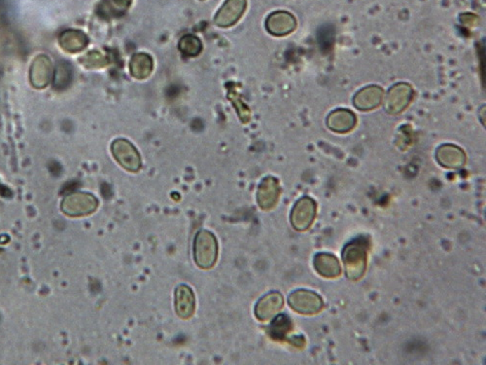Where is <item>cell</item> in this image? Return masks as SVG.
Wrapping results in <instances>:
<instances>
[{"instance_id":"cell-1","label":"cell","mask_w":486,"mask_h":365,"mask_svg":"<svg viewBox=\"0 0 486 365\" xmlns=\"http://www.w3.org/2000/svg\"><path fill=\"white\" fill-rule=\"evenodd\" d=\"M369 242L358 238L348 243L343 250V261L346 277L350 281H359L366 273Z\"/></svg>"},{"instance_id":"cell-2","label":"cell","mask_w":486,"mask_h":365,"mask_svg":"<svg viewBox=\"0 0 486 365\" xmlns=\"http://www.w3.org/2000/svg\"><path fill=\"white\" fill-rule=\"evenodd\" d=\"M218 257V243L211 232L202 230L194 242V260L199 268L214 267Z\"/></svg>"},{"instance_id":"cell-3","label":"cell","mask_w":486,"mask_h":365,"mask_svg":"<svg viewBox=\"0 0 486 365\" xmlns=\"http://www.w3.org/2000/svg\"><path fill=\"white\" fill-rule=\"evenodd\" d=\"M97 198L90 193L75 192L63 198L60 209L63 214L72 217H85L98 209Z\"/></svg>"},{"instance_id":"cell-4","label":"cell","mask_w":486,"mask_h":365,"mask_svg":"<svg viewBox=\"0 0 486 365\" xmlns=\"http://www.w3.org/2000/svg\"><path fill=\"white\" fill-rule=\"evenodd\" d=\"M111 151L116 161L126 171L136 172L140 169V154L130 141L124 139H116L111 146Z\"/></svg>"},{"instance_id":"cell-5","label":"cell","mask_w":486,"mask_h":365,"mask_svg":"<svg viewBox=\"0 0 486 365\" xmlns=\"http://www.w3.org/2000/svg\"><path fill=\"white\" fill-rule=\"evenodd\" d=\"M288 302L294 311L303 315H315L324 307L322 298L318 294L306 290L294 291L290 294Z\"/></svg>"},{"instance_id":"cell-6","label":"cell","mask_w":486,"mask_h":365,"mask_svg":"<svg viewBox=\"0 0 486 365\" xmlns=\"http://www.w3.org/2000/svg\"><path fill=\"white\" fill-rule=\"evenodd\" d=\"M316 215V203L303 197L296 203L291 212V223L298 231H306L313 225Z\"/></svg>"},{"instance_id":"cell-7","label":"cell","mask_w":486,"mask_h":365,"mask_svg":"<svg viewBox=\"0 0 486 365\" xmlns=\"http://www.w3.org/2000/svg\"><path fill=\"white\" fill-rule=\"evenodd\" d=\"M53 73L54 70L50 58L46 55L37 56L30 65V82L37 89L47 87L52 80Z\"/></svg>"},{"instance_id":"cell-8","label":"cell","mask_w":486,"mask_h":365,"mask_svg":"<svg viewBox=\"0 0 486 365\" xmlns=\"http://www.w3.org/2000/svg\"><path fill=\"white\" fill-rule=\"evenodd\" d=\"M247 6V0H227L215 16V24L220 27H232L239 21Z\"/></svg>"},{"instance_id":"cell-9","label":"cell","mask_w":486,"mask_h":365,"mask_svg":"<svg viewBox=\"0 0 486 365\" xmlns=\"http://www.w3.org/2000/svg\"><path fill=\"white\" fill-rule=\"evenodd\" d=\"M280 195V184H278L277 179H273V177H267L261 182L259 189H258V204L262 210H272L277 205Z\"/></svg>"},{"instance_id":"cell-10","label":"cell","mask_w":486,"mask_h":365,"mask_svg":"<svg viewBox=\"0 0 486 365\" xmlns=\"http://www.w3.org/2000/svg\"><path fill=\"white\" fill-rule=\"evenodd\" d=\"M283 297L280 293H268L261 298L255 307V315L260 321H268L282 309Z\"/></svg>"},{"instance_id":"cell-11","label":"cell","mask_w":486,"mask_h":365,"mask_svg":"<svg viewBox=\"0 0 486 365\" xmlns=\"http://www.w3.org/2000/svg\"><path fill=\"white\" fill-rule=\"evenodd\" d=\"M196 299L193 290L187 286H179L176 290V310L181 319H188L194 315Z\"/></svg>"},{"instance_id":"cell-12","label":"cell","mask_w":486,"mask_h":365,"mask_svg":"<svg viewBox=\"0 0 486 365\" xmlns=\"http://www.w3.org/2000/svg\"><path fill=\"white\" fill-rule=\"evenodd\" d=\"M60 45L67 53L81 52L88 46V38L84 32L77 30H67L60 37Z\"/></svg>"},{"instance_id":"cell-13","label":"cell","mask_w":486,"mask_h":365,"mask_svg":"<svg viewBox=\"0 0 486 365\" xmlns=\"http://www.w3.org/2000/svg\"><path fill=\"white\" fill-rule=\"evenodd\" d=\"M265 25L270 34L284 35L292 32L295 27V20L289 13L275 12L268 18Z\"/></svg>"},{"instance_id":"cell-14","label":"cell","mask_w":486,"mask_h":365,"mask_svg":"<svg viewBox=\"0 0 486 365\" xmlns=\"http://www.w3.org/2000/svg\"><path fill=\"white\" fill-rule=\"evenodd\" d=\"M315 270L324 278H335L341 276V268L340 262L336 256L329 253H319L313 260Z\"/></svg>"},{"instance_id":"cell-15","label":"cell","mask_w":486,"mask_h":365,"mask_svg":"<svg viewBox=\"0 0 486 365\" xmlns=\"http://www.w3.org/2000/svg\"><path fill=\"white\" fill-rule=\"evenodd\" d=\"M153 60L145 53H138L131 58L130 68L131 75L136 79H145L153 70Z\"/></svg>"},{"instance_id":"cell-16","label":"cell","mask_w":486,"mask_h":365,"mask_svg":"<svg viewBox=\"0 0 486 365\" xmlns=\"http://www.w3.org/2000/svg\"><path fill=\"white\" fill-rule=\"evenodd\" d=\"M450 151L452 153H449V146L442 147L440 149L438 153L440 163L445 167H449V168H458V167L462 166L465 159L462 151L455 149V147H450Z\"/></svg>"},{"instance_id":"cell-17","label":"cell","mask_w":486,"mask_h":365,"mask_svg":"<svg viewBox=\"0 0 486 365\" xmlns=\"http://www.w3.org/2000/svg\"><path fill=\"white\" fill-rule=\"evenodd\" d=\"M291 329H292V323L290 319L286 315H280L272 321L270 326V335L275 340L282 341Z\"/></svg>"},{"instance_id":"cell-18","label":"cell","mask_w":486,"mask_h":365,"mask_svg":"<svg viewBox=\"0 0 486 365\" xmlns=\"http://www.w3.org/2000/svg\"><path fill=\"white\" fill-rule=\"evenodd\" d=\"M178 47L184 55L188 56V57H195L202 52V43L201 39L195 35H185L179 41Z\"/></svg>"},{"instance_id":"cell-19","label":"cell","mask_w":486,"mask_h":365,"mask_svg":"<svg viewBox=\"0 0 486 365\" xmlns=\"http://www.w3.org/2000/svg\"><path fill=\"white\" fill-rule=\"evenodd\" d=\"M72 81V70L67 63H60L55 70L54 87L62 90Z\"/></svg>"},{"instance_id":"cell-20","label":"cell","mask_w":486,"mask_h":365,"mask_svg":"<svg viewBox=\"0 0 486 365\" xmlns=\"http://www.w3.org/2000/svg\"><path fill=\"white\" fill-rule=\"evenodd\" d=\"M232 88L229 89V97L230 101L234 103L235 110H237V113H239L240 120L243 123H247L250 120V110L247 105L243 103V101L240 100V95L235 90V85H232Z\"/></svg>"},{"instance_id":"cell-21","label":"cell","mask_w":486,"mask_h":365,"mask_svg":"<svg viewBox=\"0 0 486 365\" xmlns=\"http://www.w3.org/2000/svg\"><path fill=\"white\" fill-rule=\"evenodd\" d=\"M82 63L88 68H105L110 63V60L106 56L101 54L98 51H91L82 58Z\"/></svg>"},{"instance_id":"cell-22","label":"cell","mask_w":486,"mask_h":365,"mask_svg":"<svg viewBox=\"0 0 486 365\" xmlns=\"http://www.w3.org/2000/svg\"><path fill=\"white\" fill-rule=\"evenodd\" d=\"M111 1H112L114 8H115L116 11L124 13L130 7L133 0H111Z\"/></svg>"},{"instance_id":"cell-23","label":"cell","mask_w":486,"mask_h":365,"mask_svg":"<svg viewBox=\"0 0 486 365\" xmlns=\"http://www.w3.org/2000/svg\"><path fill=\"white\" fill-rule=\"evenodd\" d=\"M290 342L294 346L298 347V348H303L305 346V339L302 336L293 337Z\"/></svg>"}]
</instances>
